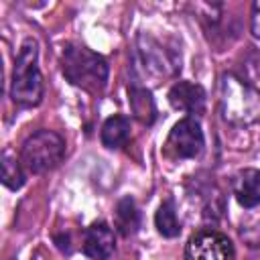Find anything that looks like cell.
Instances as JSON below:
<instances>
[{
    "mask_svg": "<svg viewBox=\"0 0 260 260\" xmlns=\"http://www.w3.org/2000/svg\"><path fill=\"white\" fill-rule=\"evenodd\" d=\"M61 71L65 79L89 93H102L108 85L110 67L108 61L91 49L75 43H67L61 55Z\"/></svg>",
    "mask_w": 260,
    "mask_h": 260,
    "instance_id": "1",
    "label": "cell"
},
{
    "mask_svg": "<svg viewBox=\"0 0 260 260\" xmlns=\"http://www.w3.org/2000/svg\"><path fill=\"white\" fill-rule=\"evenodd\" d=\"M219 112L232 126H250L260 120V91L236 73H223L219 77Z\"/></svg>",
    "mask_w": 260,
    "mask_h": 260,
    "instance_id": "2",
    "label": "cell"
},
{
    "mask_svg": "<svg viewBox=\"0 0 260 260\" xmlns=\"http://www.w3.org/2000/svg\"><path fill=\"white\" fill-rule=\"evenodd\" d=\"M37 59H39V45L35 39L28 37L20 45L10 79V98L20 108H35L43 102L45 85Z\"/></svg>",
    "mask_w": 260,
    "mask_h": 260,
    "instance_id": "3",
    "label": "cell"
},
{
    "mask_svg": "<svg viewBox=\"0 0 260 260\" xmlns=\"http://www.w3.org/2000/svg\"><path fill=\"white\" fill-rule=\"evenodd\" d=\"M65 156V138L55 130H37L20 144L18 158L26 173L43 175L53 171Z\"/></svg>",
    "mask_w": 260,
    "mask_h": 260,
    "instance_id": "4",
    "label": "cell"
},
{
    "mask_svg": "<svg viewBox=\"0 0 260 260\" xmlns=\"http://www.w3.org/2000/svg\"><path fill=\"white\" fill-rule=\"evenodd\" d=\"M179 69L177 57H173L165 47H160L152 37L138 35L134 53H132V71L136 79L132 83L142 85L146 79H152V83H158L160 79L173 75Z\"/></svg>",
    "mask_w": 260,
    "mask_h": 260,
    "instance_id": "5",
    "label": "cell"
},
{
    "mask_svg": "<svg viewBox=\"0 0 260 260\" xmlns=\"http://www.w3.org/2000/svg\"><path fill=\"white\" fill-rule=\"evenodd\" d=\"M205 146V136H203V130H201V124L197 118H183L179 120L167 140H165V154L169 158H175V160H185V158H195L201 154Z\"/></svg>",
    "mask_w": 260,
    "mask_h": 260,
    "instance_id": "6",
    "label": "cell"
},
{
    "mask_svg": "<svg viewBox=\"0 0 260 260\" xmlns=\"http://www.w3.org/2000/svg\"><path fill=\"white\" fill-rule=\"evenodd\" d=\"M232 240L217 230L195 232L185 246V260H234Z\"/></svg>",
    "mask_w": 260,
    "mask_h": 260,
    "instance_id": "7",
    "label": "cell"
},
{
    "mask_svg": "<svg viewBox=\"0 0 260 260\" xmlns=\"http://www.w3.org/2000/svg\"><path fill=\"white\" fill-rule=\"evenodd\" d=\"M116 248V236L114 230L104 221H93L83 232V254L91 260H108L114 254Z\"/></svg>",
    "mask_w": 260,
    "mask_h": 260,
    "instance_id": "8",
    "label": "cell"
},
{
    "mask_svg": "<svg viewBox=\"0 0 260 260\" xmlns=\"http://www.w3.org/2000/svg\"><path fill=\"white\" fill-rule=\"evenodd\" d=\"M169 104L175 110H183L187 112L191 118L201 116L205 112V100L207 93L199 83L193 81H177L171 89H169Z\"/></svg>",
    "mask_w": 260,
    "mask_h": 260,
    "instance_id": "9",
    "label": "cell"
},
{
    "mask_svg": "<svg viewBox=\"0 0 260 260\" xmlns=\"http://www.w3.org/2000/svg\"><path fill=\"white\" fill-rule=\"evenodd\" d=\"M232 193L244 209H252L260 205V171L240 169L232 177Z\"/></svg>",
    "mask_w": 260,
    "mask_h": 260,
    "instance_id": "10",
    "label": "cell"
},
{
    "mask_svg": "<svg viewBox=\"0 0 260 260\" xmlns=\"http://www.w3.org/2000/svg\"><path fill=\"white\" fill-rule=\"evenodd\" d=\"M130 130H132L130 118L122 116V114H114L102 124L100 140L106 148H122L130 140Z\"/></svg>",
    "mask_w": 260,
    "mask_h": 260,
    "instance_id": "11",
    "label": "cell"
},
{
    "mask_svg": "<svg viewBox=\"0 0 260 260\" xmlns=\"http://www.w3.org/2000/svg\"><path fill=\"white\" fill-rule=\"evenodd\" d=\"M130 108L136 120H140L142 124L150 126L156 120V108H154V100L150 95V89H146V85H130Z\"/></svg>",
    "mask_w": 260,
    "mask_h": 260,
    "instance_id": "12",
    "label": "cell"
},
{
    "mask_svg": "<svg viewBox=\"0 0 260 260\" xmlns=\"http://www.w3.org/2000/svg\"><path fill=\"white\" fill-rule=\"evenodd\" d=\"M114 221H116V230L122 234V236H132L138 232L140 228V211L136 207V201L126 195L122 197L118 203H116V215H114Z\"/></svg>",
    "mask_w": 260,
    "mask_h": 260,
    "instance_id": "13",
    "label": "cell"
},
{
    "mask_svg": "<svg viewBox=\"0 0 260 260\" xmlns=\"http://www.w3.org/2000/svg\"><path fill=\"white\" fill-rule=\"evenodd\" d=\"M154 225H156V232L165 238H177L181 234V221L177 217V209H175V201L173 197L165 199L156 213H154Z\"/></svg>",
    "mask_w": 260,
    "mask_h": 260,
    "instance_id": "14",
    "label": "cell"
},
{
    "mask_svg": "<svg viewBox=\"0 0 260 260\" xmlns=\"http://www.w3.org/2000/svg\"><path fill=\"white\" fill-rule=\"evenodd\" d=\"M24 181H26V171L20 158H16V154H12V150L6 148L2 152V183L8 189L16 191L24 185Z\"/></svg>",
    "mask_w": 260,
    "mask_h": 260,
    "instance_id": "15",
    "label": "cell"
},
{
    "mask_svg": "<svg viewBox=\"0 0 260 260\" xmlns=\"http://www.w3.org/2000/svg\"><path fill=\"white\" fill-rule=\"evenodd\" d=\"M250 30L256 39H260V0L252 4V16H250Z\"/></svg>",
    "mask_w": 260,
    "mask_h": 260,
    "instance_id": "16",
    "label": "cell"
}]
</instances>
